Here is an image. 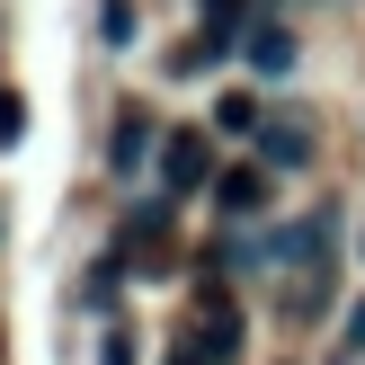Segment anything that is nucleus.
Here are the masks:
<instances>
[{
	"instance_id": "obj_6",
	"label": "nucleus",
	"mask_w": 365,
	"mask_h": 365,
	"mask_svg": "<svg viewBox=\"0 0 365 365\" xmlns=\"http://www.w3.org/2000/svg\"><path fill=\"white\" fill-rule=\"evenodd\" d=\"M196 348H205L214 365H232V356H241V312H232L223 294H205V321H196Z\"/></svg>"
},
{
	"instance_id": "obj_5",
	"label": "nucleus",
	"mask_w": 365,
	"mask_h": 365,
	"mask_svg": "<svg viewBox=\"0 0 365 365\" xmlns=\"http://www.w3.org/2000/svg\"><path fill=\"white\" fill-rule=\"evenodd\" d=\"M160 241H170V205H134V214H125V250H116V259L125 267H152Z\"/></svg>"
},
{
	"instance_id": "obj_1",
	"label": "nucleus",
	"mask_w": 365,
	"mask_h": 365,
	"mask_svg": "<svg viewBox=\"0 0 365 365\" xmlns=\"http://www.w3.org/2000/svg\"><path fill=\"white\" fill-rule=\"evenodd\" d=\"M160 187H170V205H178V196H196V187H214V143L196 134V125L160 134Z\"/></svg>"
},
{
	"instance_id": "obj_7",
	"label": "nucleus",
	"mask_w": 365,
	"mask_h": 365,
	"mask_svg": "<svg viewBox=\"0 0 365 365\" xmlns=\"http://www.w3.org/2000/svg\"><path fill=\"white\" fill-rule=\"evenodd\" d=\"M143 160H152V116H116V134H107V170L134 178Z\"/></svg>"
},
{
	"instance_id": "obj_3",
	"label": "nucleus",
	"mask_w": 365,
	"mask_h": 365,
	"mask_svg": "<svg viewBox=\"0 0 365 365\" xmlns=\"http://www.w3.org/2000/svg\"><path fill=\"white\" fill-rule=\"evenodd\" d=\"M241 53H250V71H294V27H277V18H250L241 27Z\"/></svg>"
},
{
	"instance_id": "obj_11",
	"label": "nucleus",
	"mask_w": 365,
	"mask_h": 365,
	"mask_svg": "<svg viewBox=\"0 0 365 365\" xmlns=\"http://www.w3.org/2000/svg\"><path fill=\"white\" fill-rule=\"evenodd\" d=\"M98 365H134V339H125V330H107V339H98Z\"/></svg>"
},
{
	"instance_id": "obj_14",
	"label": "nucleus",
	"mask_w": 365,
	"mask_h": 365,
	"mask_svg": "<svg viewBox=\"0 0 365 365\" xmlns=\"http://www.w3.org/2000/svg\"><path fill=\"white\" fill-rule=\"evenodd\" d=\"M348 348H365V303H356V321H348Z\"/></svg>"
},
{
	"instance_id": "obj_2",
	"label": "nucleus",
	"mask_w": 365,
	"mask_h": 365,
	"mask_svg": "<svg viewBox=\"0 0 365 365\" xmlns=\"http://www.w3.org/2000/svg\"><path fill=\"white\" fill-rule=\"evenodd\" d=\"M267 178H277L267 160H241V170H223V178H214V205H223L232 223H250V214L267 205Z\"/></svg>"
},
{
	"instance_id": "obj_8",
	"label": "nucleus",
	"mask_w": 365,
	"mask_h": 365,
	"mask_svg": "<svg viewBox=\"0 0 365 365\" xmlns=\"http://www.w3.org/2000/svg\"><path fill=\"white\" fill-rule=\"evenodd\" d=\"M214 125H223V134H241V143H259V125H267V107L250 98V89H232V98H214Z\"/></svg>"
},
{
	"instance_id": "obj_13",
	"label": "nucleus",
	"mask_w": 365,
	"mask_h": 365,
	"mask_svg": "<svg viewBox=\"0 0 365 365\" xmlns=\"http://www.w3.org/2000/svg\"><path fill=\"white\" fill-rule=\"evenodd\" d=\"M170 365H214V356L196 348V330H187V339H178V348H170Z\"/></svg>"
},
{
	"instance_id": "obj_4",
	"label": "nucleus",
	"mask_w": 365,
	"mask_h": 365,
	"mask_svg": "<svg viewBox=\"0 0 365 365\" xmlns=\"http://www.w3.org/2000/svg\"><path fill=\"white\" fill-rule=\"evenodd\" d=\"M259 160L267 170H303V160H312V125L303 116H267L259 125Z\"/></svg>"
},
{
	"instance_id": "obj_10",
	"label": "nucleus",
	"mask_w": 365,
	"mask_h": 365,
	"mask_svg": "<svg viewBox=\"0 0 365 365\" xmlns=\"http://www.w3.org/2000/svg\"><path fill=\"white\" fill-rule=\"evenodd\" d=\"M98 45H134V0H98Z\"/></svg>"
},
{
	"instance_id": "obj_9",
	"label": "nucleus",
	"mask_w": 365,
	"mask_h": 365,
	"mask_svg": "<svg viewBox=\"0 0 365 365\" xmlns=\"http://www.w3.org/2000/svg\"><path fill=\"white\" fill-rule=\"evenodd\" d=\"M241 27H250V0H205V36L241 45Z\"/></svg>"
},
{
	"instance_id": "obj_12",
	"label": "nucleus",
	"mask_w": 365,
	"mask_h": 365,
	"mask_svg": "<svg viewBox=\"0 0 365 365\" xmlns=\"http://www.w3.org/2000/svg\"><path fill=\"white\" fill-rule=\"evenodd\" d=\"M18 125H27V116H18V98L0 89V143H18Z\"/></svg>"
}]
</instances>
